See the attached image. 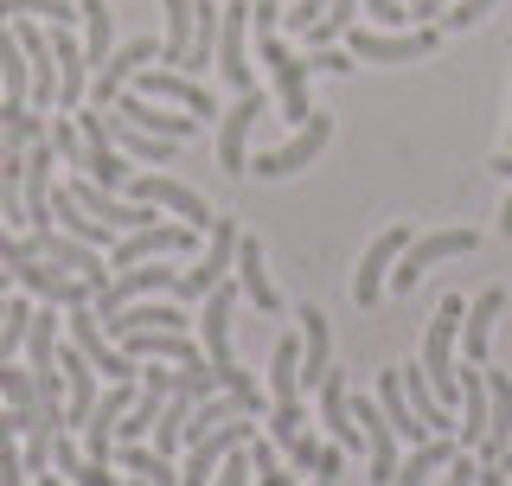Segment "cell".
<instances>
[{
    "mask_svg": "<svg viewBox=\"0 0 512 486\" xmlns=\"http://www.w3.org/2000/svg\"><path fill=\"white\" fill-rule=\"evenodd\" d=\"M442 45L436 26H416V32H384V26H346V52L359 64H416Z\"/></svg>",
    "mask_w": 512,
    "mask_h": 486,
    "instance_id": "6da1fadb",
    "label": "cell"
},
{
    "mask_svg": "<svg viewBox=\"0 0 512 486\" xmlns=\"http://www.w3.org/2000/svg\"><path fill=\"white\" fill-rule=\"evenodd\" d=\"M327 141H333V116L320 109V116H308L295 135L282 141V148H263V154H256L250 173H256V180H288V173H301L308 160H320V148H327Z\"/></svg>",
    "mask_w": 512,
    "mask_h": 486,
    "instance_id": "7a4b0ae2",
    "label": "cell"
},
{
    "mask_svg": "<svg viewBox=\"0 0 512 486\" xmlns=\"http://www.w3.org/2000/svg\"><path fill=\"white\" fill-rule=\"evenodd\" d=\"M64 333H71V346H77V352H84V359L96 365V378H116V384H135V378H141V365H135V359H128V352L116 346V339L103 333V320H96L90 307H71Z\"/></svg>",
    "mask_w": 512,
    "mask_h": 486,
    "instance_id": "3957f363",
    "label": "cell"
},
{
    "mask_svg": "<svg viewBox=\"0 0 512 486\" xmlns=\"http://www.w3.org/2000/svg\"><path fill=\"white\" fill-rule=\"evenodd\" d=\"M154 58H160V39H148V32L128 39V45H116L109 64H96V71H90V96H84V103L90 109H116V96L135 84V71H148Z\"/></svg>",
    "mask_w": 512,
    "mask_h": 486,
    "instance_id": "277c9868",
    "label": "cell"
},
{
    "mask_svg": "<svg viewBox=\"0 0 512 486\" xmlns=\"http://www.w3.org/2000/svg\"><path fill=\"white\" fill-rule=\"evenodd\" d=\"M269 116V90H237L218 122V173H250V128Z\"/></svg>",
    "mask_w": 512,
    "mask_h": 486,
    "instance_id": "5b68a950",
    "label": "cell"
},
{
    "mask_svg": "<svg viewBox=\"0 0 512 486\" xmlns=\"http://www.w3.org/2000/svg\"><path fill=\"white\" fill-rule=\"evenodd\" d=\"M256 45H263L269 84H276V109H282L288 122H308L314 116V103H308V58H295L276 32H269V39H256Z\"/></svg>",
    "mask_w": 512,
    "mask_h": 486,
    "instance_id": "8992f818",
    "label": "cell"
},
{
    "mask_svg": "<svg viewBox=\"0 0 512 486\" xmlns=\"http://www.w3.org/2000/svg\"><path fill=\"white\" fill-rule=\"evenodd\" d=\"M468 250H480L474 231H429V237H410V250L397 256V269H391V288H416L436 263H448V256H468Z\"/></svg>",
    "mask_w": 512,
    "mask_h": 486,
    "instance_id": "52a82bcc",
    "label": "cell"
},
{
    "mask_svg": "<svg viewBox=\"0 0 512 486\" xmlns=\"http://www.w3.org/2000/svg\"><path fill=\"white\" fill-rule=\"evenodd\" d=\"M128 199H135V205H154V212H173L180 224H192V231L218 224V218H212V205H205L192 186L167 180V173H141V180H128Z\"/></svg>",
    "mask_w": 512,
    "mask_h": 486,
    "instance_id": "ba28073f",
    "label": "cell"
},
{
    "mask_svg": "<svg viewBox=\"0 0 512 486\" xmlns=\"http://www.w3.org/2000/svg\"><path fill=\"white\" fill-rule=\"evenodd\" d=\"M237 243H244V231H237L231 218H218V231H212V243H205V256H199V269H186L173 295H180V301H199V295H212V288L224 282V275L237 269Z\"/></svg>",
    "mask_w": 512,
    "mask_h": 486,
    "instance_id": "9c48e42d",
    "label": "cell"
},
{
    "mask_svg": "<svg viewBox=\"0 0 512 486\" xmlns=\"http://www.w3.org/2000/svg\"><path fill=\"white\" fill-rule=\"evenodd\" d=\"M128 90H141V96H154V103H180L186 116H218V103H212V90L199 84V77H186V71H167V64H148V71H135V84Z\"/></svg>",
    "mask_w": 512,
    "mask_h": 486,
    "instance_id": "30bf717a",
    "label": "cell"
},
{
    "mask_svg": "<svg viewBox=\"0 0 512 486\" xmlns=\"http://www.w3.org/2000/svg\"><path fill=\"white\" fill-rule=\"evenodd\" d=\"M13 288H26V295H39V301H52V307H90V301H96L90 282H77L71 269L45 263V256H32V263L13 269Z\"/></svg>",
    "mask_w": 512,
    "mask_h": 486,
    "instance_id": "8fae6325",
    "label": "cell"
},
{
    "mask_svg": "<svg viewBox=\"0 0 512 486\" xmlns=\"http://www.w3.org/2000/svg\"><path fill=\"white\" fill-rule=\"evenodd\" d=\"M218 77L231 90H256L250 84V0H231L218 20Z\"/></svg>",
    "mask_w": 512,
    "mask_h": 486,
    "instance_id": "7c38bea8",
    "label": "cell"
},
{
    "mask_svg": "<svg viewBox=\"0 0 512 486\" xmlns=\"http://www.w3.org/2000/svg\"><path fill=\"white\" fill-rule=\"evenodd\" d=\"M192 250V224H148V231L116 237L109 269H135V263H160V256H186Z\"/></svg>",
    "mask_w": 512,
    "mask_h": 486,
    "instance_id": "4fadbf2b",
    "label": "cell"
},
{
    "mask_svg": "<svg viewBox=\"0 0 512 486\" xmlns=\"http://www.w3.org/2000/svg\"><path fill=\"white\" fill-rule=\"evenodd\" d=\"M250 435H256L250 416H231V423H218L212 435H205V442H192V448H186V474H180V480H186V486H205V480H212L218 467H224V455H237Z\"/></svg>",
    "mask_w": 512,
    "mask_h": 486,
    "instance_id": "5bb4252c",
    "label": "cell"
},
{
    "mask_svg": "<svg viewBox=\"0 0 512 486\" xmlns=\"http://www.w3.org/2000/svg\"><path fill=\"white\" fill-rule=\"evenodd\" d=\"M410 250V224H391V231H378L372 237V250H365V263H359V282H352V301L359 307H372L384 295V282H391V269H397V256Z\"/></svg>",
    "mask_w": 512,
    "mask_h": 486,
    "instance_id": "9a60e30c",
    "label": "cell"
},
{
    "mask_svg": "<svg viewBox=\"0 0 512 486\" xmlns=\"http://www.w3.org/2000/svg\"><path fill=\"white\" fill-rule=\"evenodd\" d=\"M58 371H64V429H84L90 423V410H96V365L84 359V352L64 339V359H58Z\"/></svg>",
    "mask_w": 512,
    "mask_h": 486,
    "instance_id": "2e32d148",
    "label": "cell"
},
{
    "mask_svg": "<svg viewBox=\"0 0 512 486\" xmlns=\"http://www.w3.org/2000/svg\"><path fill=\"white\" fill-rule=\"evenodd\" d=\"M122 352L135 365H199V346L173 327H148V333H122Z\"/></svg>",
    "mask_w": 512,
    "mask_h": 486,
    "instance_id": "e0dca14e",
    "label": "cell"
},
{
    "mask_svg": "<svg viewBox=\"0 0 512 486\" xmlns=\"http://www.w3.org/2000/svg\"><path fill=\"white\" fill-rule=\"evenodd\" d=\"M116 116L135 122V128H148V135H167V141H186L192 128H199V116H167V109H160L154 96H141V90H122L116 96Z\"/></svg>",
    "mask_w": 512,
    "mask_h": 486,
    "instance_id": "ac0fdd59",
    "label": "cell"
},
{
    "mask_svg": "<svg viewBox=\"0 0 512 486\" xmlns=\"http://www.w3.org/2000/svg\"><path fill=\"white\" fill-rule=\"evenodd\" d=\"M512 448V378L506 371H487V442H480V461H500Z\"/></svg>",
    "mask_w": 512,
    "mask_h": 486,
    "instance_id": "d6986e66",
    "label": "cell"
},
{
    "mask_svg": "<svg viewBox=\"0 0 512 486\" xmlns=\"http://www.w3.org/2000/svg\"><path fill=\"white\" fill-rule=\"evenodd\" d=\"M320 423H327V442H340V448H359L365 442V429L352 423V391H346L340 371L320 378Z\"/></svg>",
    "mask_w": 512,
    "mask_h": 486,
    "instance_id": "ffe728a7",
    "label": "cell"
},
{
    "mask_svg": "<svg viewBox=\"0 0 512 486\" xmlns=\"http://www.w3.org/2000/svg\"><path fill=\"white\" fill-rule=\"evenodd\" d=\"M237 288H244V301L250 307H263V314H282V295H276V282H269V263H263V243L244 237L237 243Z\"/></svg>",
    "mask_w": 512,
    "mask_h": 486,
    "instance_id": "44dd1931",
    "label": "cell"
},
{
    "mask_svg": "<svg viewBox=\"0 0 512 486\" xmlns=\"http://www.w3.org/2000/svg\"><path fill=\"white\" fill-rule=\"evenodd\" d=\"M455 442L468 448V455L487 442V371H480V365H461V423H455Z\"/></svg>",
    "mask_w": 512,
    "mask_h": 486,
    "instance_id": "7402d4cb",
    "label": "cell"
},
{
    "mask_svg": "<svg viewBox=\"0 0 512 486\" xmlns=\"http://www.w3.org/2000/svg\"><path fill=\"white\" fill-rule=\"evenodd\" d=\"M506 307V288H487L468 314H461V352H468V365H487V339H493V320H500Z\"/></svg>",
    "mask_w": 512,
    "mask_h": 486,
    "instance_id": "603a6c76",
    "label": "cell"
},
{
    "mask_svg": "<svg viewBox=\"0 0 512 486\" xmlns=\"http://www.w3.org/2000/svg\"><path fill=\"white\" fill-rule=\"evenodd\" d=\"M397 378H404V397H410L416 423H423L429 435H448V429H455V423H448V410H442V397H436V384H429V371H423V365H397Z\"/></svg>",
    "mask_w": 512,
    "mask_h": 486,
    "instance_id": "cb8c5ba5",
    "label": "cell"
},
{
    "mask_svg": "<svg viewBox=\"0 0 512 486\" xmlns=\"http://www.w3.org/2000/svg\"><path fill=\"white\" fill-rule=\"evenodd\" d=\"M455 455H461V442H455V435H429V442H416V455H410L404 467H397V480H391V486H429V480H436V474H442V467L455 461Z\"/></svg>",
    "mask_w": 512,
    "mask_h": 486,
    "instance_id": "d4e9b609",
    "label": "cell"
},
{
    "mask_svg": "<svg viewBox=\"0 0 512 486\" xmlns=\"http://www.w3.org/2000/svg\"><path fill=\"white\" fill-rule=\"evenodd\" d=\"M218 20H224L218 0H192V52H186V77H199V71H212V64H218Z\"/></svg>",
    "mask_w": 512,
    "mask_h": 486,
    "instance_id": "484cf974",
    "label": "cell"
},
{
    "mask_svg": "<svg viewBox=\"0 0 512 486\" xmlns=\"http://www.w3.org/2000/svg\"><path fill=\"white\" fill-rule=\"evenodd\" d=\"M301 384H314L320 391V378H327V346H333V333H327V314L320 307H301Z\"/></svg>",
    "mask_w": 512,
    "mask_h": 486,
    "instance_id": "4316f807",
    "label": "cell"
},
{
    "mask_svg": "<svg viewBox=\"0 0 512 486\" xmlns=\"http://www.w3.org/2000/svg\"><path fill=\"white\" fill-rule=\"evenodd\" d=\"M109 135H116V148L128 160H141V167H160V160H173V148H180V141H167V135H148V128L122 122L116 109H109Z\"/></svg>",
    "mask_w": 512,
    "mask_h": 486,
    "instance_id": "83f0119b",
    "label": "cell"
},
{
    "mask_svg": "<svg viewBox=\"0 0 512 486\" xmlns=\"http://www.w3.org/2000/svg\"><path fill=\"white\" fill-rule=\"evenodd\" d=\"M58 307H32V327H26V371H58Z\"/></svg>",
    "mask_w": 512,
    "mask_h": 486,
    "instance_id": "f1b7e54d",
    "label": "cell"
},
{
    "mask_svg": "<svg viewBox=\"0 0 512 486\" xmlns=\"http://www.w3.org/2000/svg\"><path fill=\"white\" fill-rule=\"evenodd\" d=\"M77 13H84V58L96 71V64H109V52H116V13H109V0H77Z\"/></svg>",
    "mask_w": 512,
    "mask_h": 486,
    "instance_id": "f546056e",
    "label": "cell"
},
{
    "mask_svg": "<svg viewBox=\"0 0 512 486\" xmlns=\"http://www.w3.org/2000/svg\"><path fill=\"white\" fill-rule=\"evenodd\" d=\"M378 410L391 416V429L404 435V442H429V429L416 423V410H410V397H404V378H397V371H378Z\"/></svg>",
    "mask_w": 512,
    "mask_h": 486,
    "instance_id": "4dcf8cb0",
    "label": "cell"
},
{
    "mask_svg": "<svg viewBox=\"0 0 512 486\" xmlns=\"http://www.w3.org/2000/svg\"><path fill=\"white\" fill-rule=\"evenodd\" d=\"M231 416H244L237 410V397L231 391H212V397H199L192 403V416H186V429H180V448H192V442H205L218 423H231Z\"/></svg>",
    "mask_w": 512,
    "mask_h": 486,
    "instance_id": "1f68e13d",
    "label": "cell"
},
{
    "mask_svg": "<svg viewBox=\"0 0 512 486\" xmlns=\"http://www.w3.org/2000/svg\"><path fill=\"white\" fill-rule=\"evenodd\" d=\"M0 20H39V26H77V0H0Z\"/></svg>",
    "mask_w": 512,
    "mask_h": 486,
    "instance_id": "d6a6232c",
    "label": "cell"
},
{
    "mask_svg": "<svg viewBox=\"0 0 512 486\" xmlns=\"http://www.w3.org/2000/svg\"><path fill=\"white\" fill-rule=\"evenodd\" d=\"M135 480H148V486H186L180 474H173V461L167 455H154V448H141V442H122V455H116Z\"/></svg>",
    "mask_w": 512,
    "mask_h": 486,
    "instance_id": "836d02e7",
    "label": "cell"
},
{
    "mask_svg": "<svg viewBox=\"0 0 512 486\" xmlns=\"http://www.w3.org/2000/svg\"><path fill=\"white\" fill-rule=\"evenodd\" d=\"M52 148L64 167H77L84 160V135H77V116H64V109H52Z\"/></svg>",
    "mask_w": 512,
    "mask_h": 486,
    "instance_id": "e575fe53",
    "label": "cell"
},
{
    "mask_svg": "<svg viewBox=\"0 0 512 486\" xmlns=\"http://www.w3.org/2000/svg\"><path fill=\"white\" fill-rule=\"evenodd\" d=\"M301 423H308V416H301V403H269V442H276V448L295 442Z\"/></svg>",
    "mask_w": 512,
    "mask_h": 486,
    "instance_id": "d590c367",
    "label": "cell"
},
{
    "mask_svg": "<svg viewBox=\"0 0 512 486\" xmlns=\"http://www.w3.org/2000/svg\"><path fill=\"white\" fill-rule=\"evenodd\" d=\"M308 71H327V77H346V71H359V58L346 52V45H314L308 52Z\"/></svg>",
    "mask_w": 512,
    "mask_h": 486,
    "instance_id": "8d00e7d4",
    "label": "cell"
},
{
    "mask_svg": "<svg viewBox=\"0 0 512 486\" xmlns=\"http://www.w3.org/2000/svg\"><path fill=\"white\" fill-rule=\"evenodd\" d=\"M487 13H493V0H448L442 26H448V32H468L474 20H487Z\"/></svg>",
    "mask_w": 512,
    "mask_h": 486,
    "instance_id": "74e56055",
    "label": "cell"
},
{
    "mask_svg": "<svg viewBox=\"0 0 512 486\" xmlns=\"http://www.w3.org/2000/svg\"><path fill=\"white\" fill-rule=\"evenodd\" d=\"M320 13H327V0H295V7L282 13V26H288V32H314Z\"/></svg>",
    "mask_w": 512,
    "mask_h": 486,
    "instance_id": "f35d334b",
    "label": "cell"
},
{
    "mask_svg": "<svg viewBox=\"0 0 512 486\" xmlns=\"http://www.w3.org/2000/svg\"><path fill=\"white\" fill-rule=\"evenodd\" d=\"M282 0H250V26H256V39H269V32H276L282 26Z\"/></svg>",
    "mask_w": 512,
    "mask_h": 486,
    "instance_id": "ab89813d",
    "label": "cell"
},
{
    "mask_svg": "<svg viewBox=\"0 0 512 486\" xmlns=\"http://www.w3.org/2000/svg\"><path fill=\"white\" fill-rule=\"evenodd\" d=\"M359 7L372 13V26H384V32H397V26L410 20V7H397V0H359Z\"/></svg>",
    "mask_w": 512,
    "mask_h": 486,
    "instance_id": "60d3db41",
    "label": "cell"
},
{
    "mask_svg": "<svg viewBox=\"0 0 512 486\" xmlns=\"http://www.w3.org/2000/svg\"><path fill=\"white\" fill-rule=\"evenodd\" d=\"M212 486H250V455L237 448V455H224V467L212 474Z\"/></svg>",
    "mask_w": 512,
    "mask_h": 486,
    "instance_id": "b9f144b4",
    "label": "cell"
},
{
    "mask_svg": "<svg viewBox=\"0 0 512 486\" xmlns=\"http://www.w3.org/2000/svg\"><path fill=\"white\" fill-rule=\"evenodd\" d=\"M442 486H480V467H474V455H468V448H461V455L442 467Z\"/></svg>",
    "mask_w": 512,
    "mask_h": 486,
    "instance_id": "7bdbcfd3",
    "label": "cell"
},
{
    "mask_svg": "<svg viewBox=\"0 0 512 486\" xmlns=\"http://www.w3.org/2000/svg\"><path fill=\"white\" fill-rule=\"evenodd\" d=\"M20 180H26V148H0V186L20 192Z\"/></svg>",
    "mask_w": 512,
    "mask_h": 486,
    "instance_id": "ee69618b",
    "label": "cell"
},
{
    "mask_svg": "<svg viewBox=\"0 0 512 486\" xmlns=\"http://www.w3.org/2000/svg\"><path fill=\"white\" fill-rule=\"evenodd\" d=\"M442 13H448V0H410V20H442Z\"/></svg>",
    "mask_w": 512,
    "mask_h": 486,
    "instance_id": "f6af8a7d",
    "label": "cell"
},
{
    "mask_svg": "<svg viewBox=\"0 0 512 486\" xmlns=\"http://www.w3.org/2000/svg\"><path fill=\"white\" fill-rule=\"evenodd\" d=\"M32 480H39V486H71V480H64V474H32Z\"/></svg>",
    "mask_w": 512,
    "mask_h": 486,
    "instance_id": "bcb514c9",
    "label": "cell"
},
{
    "mask_svg": "<svg viewBox=\"0 0 512 486\" xmlns=\"http://www.w3.org/2000/svg\"><path fill=\"white\" fill-rule=\"evenodd\" d=\"M500 237H512V199H506V212H500Z\"/></svg>",
    "mask_w": 512,
    "mask_h": 486,
    "instance_id": "7dc6e473",
    "label": "cell"
},
{
    "mask_svg": "<svg viewBox=\"0 0 512 486\" xmlns=\"http://www.w3.org/2000/svg\"><path fill=\"white\" fill-rule=\"evenodd\" d=\"M493 173H506V180H512V154H500V160H493Z\"/></svg>",
    "mask_w": 512,
    "mask_h": 486,
    "instance_id": "c3c4849f",
    "label": "cell"
},
{
    "mask_svg": "<svg viewBox=\"0 0 512 486\" xmlns=\"http://www.w3.org/2000/svg\"><path fill=\"white\" fill-rule=\"evenodd\" d=\"M480 467H487V461H480ZM493 467H500V474H512V448H506V455H500V461H493Z\"/></svg>",
    "mask_w": 512,
    "mask_h": 486,
    "instance_id": "681fc988",
    "label": "cell"
},
{
    "mask_svg": "<svg viewBox=\"0 0 512 486\" xmlns=\"http://www.w3.org/2000/svg\"><path fill=\"white\" fill-rule=\"evenodd\" d=\"M506 154H512V135H506Z\"/></svg>",
    "mask_w": 512,
    "mask_h": 486,
    "instance_id": "f907efd6",
    "label": "cell"
},
{
    "mask_svg": "<svg viewBox=\"0 0 512 486\" xmlns=\"http://www.w3.org/2000/svg\"><path fill=\"white\" fill-rule=\"evenodd\" d=\"M135 486H148V480H135Z\"/></svg>",
    "mask_w": 512,
    "mask_h": 486,
    "instance_id": "816d5d0a",
    "label": "cell"
}]
</instances>
